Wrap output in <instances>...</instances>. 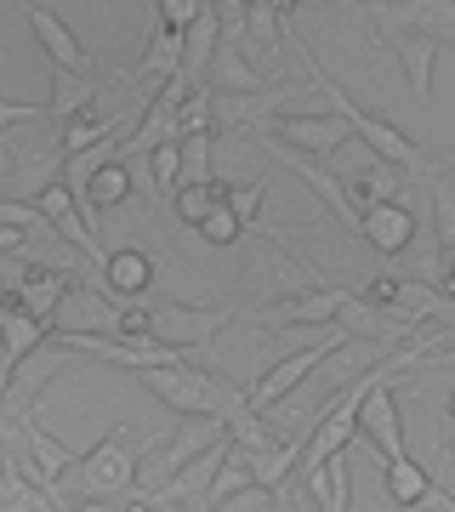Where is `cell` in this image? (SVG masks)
I'll use <instances>...</instances> for the list:
<instances>
[{"mask_svg":"<svg viewBox=\"0 0 455 512\" xmlns=\"http://www.w3.org/2000/svg\"><path fill=\"white\" fill-rule=\"evenodd\" d=\"M86 512H120V507H109V501H86Z\"/></svg>","mask_w":455,"mask_h":512,"instance_id":"39","label":"cell"},{"mask_svg":"<svg viewBox=\"0 0 455 512\" xmlns=\"http://www.w3.org/2000/svg\"><path fill=\"white\" fill-rule=\"evenodd\" d=\"M427 188H433V222H438V256H455V177L438 165L433 177H427Z\"/></svg>","mask_w":455,"mask_h":512,"instance_id":"26","label":"cell"},{"mask_svg":"<svg viewBox=\"0 0 455 512\" xmlns=\"http://www.w3.org/2000/svg\"><path fill=\"white\" fill-rule=\"evenodd\" d=\"M177 74H182V35H177V29H154V40H148V52H143V69H137V80L160 92L165 80H177Z\"/></svg>","mask_w":455,"mask_h":512,"instance_id":"23","label":"cell"},{"mask_svg":"<svg viewBox=\"0 0 455 512\" xmlns=\"http://www.w3.org/2000/svg\"><path fill=\"white\" fill-rule=\"evenodd\" d=\"M273 137L291 143L296 154H342L353 143V131H347L342 114H279L273 120Z\"/></svg>","mask_w":455,"mask_h":512,"instance_id":"8","label":"cell"},{"mask_svg":"<svg viewBox=\"0 0 455 512\" xmlns=\"http://www.w3.org/2000/svg\"><path fill=\"white\" fill-rule=\"evenodd\" d=\"M364 18L387 35H421V40H455V0H382Z\"/></svg>","mask_w":455,"mask_h":512,"instance_id":"5","label":"cell"},{"mask_svg":"<svg viewBox=\"0 0 455 512\" xmlns=\"http://www.w3.org/2000/svg\"><path fill=\"white\" fill-rule=\"evenodd\" d=\"M302 484H308V495L319 501V512H347V501H353V473H347V450H342V456H330L325 467L302 473Z\"/></svg>","mask_w":455,"mask_h":512,"instance_id":"21","label":"cell"},{"mask_svg":"<svg viewBox=\"0 0 455 512\" xmlns=\"http://www.w3.org/2000/svg\"><path fill=\"white\" fill-rule=\"evenodd\" d=\"M313 92L330 103V114H342V120H347V131L364 143V154H376V160L399 165V171H410V177H433V171H438V160L416 143V137H410V131H399L393 120H382V114L359 109V103H353V97H347L342 86L330 80V74L313 69Z\"/></svg>","mask_w":455,"mask_h":512,"instance_id":"1","label":"cell"},{"mask_svg":"<svg viewBox=\"0 0 455 512\" xmlns=\"http://www.w3.org/2000/svg\"><path fill=\"white\" fill-rule=\"evenodd\" d=\"M347 296H353V291H342V285L296 291L291 302H279V308L262 313V325H273V330H319V325H336V313H342Z\"/></svg>","mask_w":455,"mask_h":512,"instance_id":"9","label":"cell"},{"mask_svg":"<svg viewBox=\"0 0 455 512\" xmlns=\"http://www.w3.org/2000/svg\"><path fill=\"white\" fill-rule=\"evenodd\" d=\"M57 512H86V501H63V507H57Z\"/></svg>","mask_w":455,"mask_h":512,"instance_id":"40","label":"cell"},{"mask_svg":"<svg viewBox=\"0 0 455 512\" xmlns=\"http://www.w3.org/2000/svg\"><path fill=\"white\" fill-rule=\"evenodd\" d=\"M0 336H6V359H12V370L29 359V353L46 342V325H40L35 313L12 308V302H0Z\"/></svg>","mask_w":455,"mask_h":512,"instance_id":"24","label":"cell"},{"mask_svg":"<svg viewBox=\"0 0 455 512\" xmlns=\"http://www.w3.org/2000/svg\"><path fill=\"white\" fill-rule=\"evenodd\" d=\"M268 188H273V177H262V183H251V188H228V211L239 217V228L262 217V200H268Z\"/></svg>","mask_w":455,"mask_h":512,"instance_id":"31","label":"cell"},{"mask_svg":"<svg viewBox=\"0 0 455 512\" xmlns=\"http://www.w3.org/2000/svg\"><path fill=\"white\" fill-rule=\"evenodd\" d=\"M393 57L404 69V86L416 103H433V57H438V40H421V35H387Z\"/></svg>","mask_w":455,"mask_h":512,"instance_id":"16","label":"cell"},{"mask_svg":"<svg viewBox=\"0 0 455 512\" xmlns=\"http://www.w3.org/2000/svg\"><path fill=\"white\" fill-rule=\"evenodd\" d=\"M234 308H182V302H160V308H148V342H160V348H200L211 342L217 330H228Z\"/></svg>","mask_w":455,"mask_h":512,"instance_id":"6","label":"cell"},{"mask_svg":"<svg viewBox=\"0 0 455 512\" xmlns=\"http://www.w3.org/2000/svg\"><path fill=\"white\" fill-rule=\"evenodd\" d=\"M29 35L40 40V52H46V63H52V69L91 74V63H97V57L80 46V35H74L69 23L57 18V12H46V6H29Z\"/></svg>","mask_w":455,"mask_h":512,"instance_id":"10","label":"cell"},{"mask_svg":"<svg viewBox=\"0 0 455 512\" xmlns=\"http://www.w3.org/2000/svg\"><path fill=\"white\" fill-rule=\"evenodd\" d=\"M239 234H245V228H239V217L228 211V200H222L217 211H211V217L200 222V239H205V245H234Z\"/></svg>","mask_w":455,"mask_h":512,"instance_id":"32","label":"cell"},{"mask_svg":"<svg viewBox=\"0 0 455 512\" xmlns=\"http://www.w3.org/2000/svg\"><path fill=\"white\" fill-rule=\"evenodd\" d=\"M211 512H273V490H245V495H234V501H222V507H211Z\"/></svg>","mask_w":455,"mask_h":512,"instance_id":"35","label":"cell"},{"mask_svg":"<svg viewBox=\"0 0 455 512\" xmlns=\"http://www.w3.org/2000/svg\"><path fill=\"white\" fill-rule=\"evenodd\" d=\"M427 484H433V473H427V467H416L410 456L387 461V495H393L399 507H416L421 495H427Z\"/></svg>","mask_w":455,"mask_h":512,"instance_id":"28","label":"cell"},{"mask_svg":"<svg viewBox=\"0 0 455 512\" xmlns=\"http://www.w3.org/2000/svg\"><path fill=\"white\" fill-rule=\"evenodd\" d=\"M444 416H450V427H455V393H450V404H444Z\"/></svg>","mask_w":455,"mask_h":512,"instance_id":"41","label":"cell"},{"mask_svg":"<svg viewBox=\"0 0 455 512\" xmlns=\"http://www.w3.org/2000/svg\"><path fill=\"white\" fill-rule=\"evenodd\" d=\"M177 160H182V183H211V177H217V171H211V131L177 137Z\"/></svg>","mask_w":455,"mask_h":512,"instance_id":"29","label":"cell"},{"mask_svg":"<svg viewBox=\"0 0 455 512\" xmlns=\"http://www.w3.org/2000/svg\"><path fill=\"white\" fill-rule=\"evenodd\" d=\"M200 86H211L217 97H234V103H239V97H262V92H268V80L251 69V57L239 52L234 40L217 46V57H211V69H205Z\"/></svg>","mask_w":455,"mask_h":512,"instance_id":"15","label":"cell"},{"mask_svg":"<svg viewBox=\"0 0 455 512\" xmlns=\"http://www.w3.org/2000/svg\"><path fill=\"white\" fill-rule=\"evenodd\" d=\"M256 478H251V467H245V450H234L228 444V461L217 467V478H211V495H205V512L211 507H222V501H234V495H245Z\"/></svg>","mask_w":455,"mask_h":512,"instance_id":"27","label":"cell"},{"mask_svg":"<svg viewBox=\"0 0 455 512\" xmlns=\"http://www.w3.org/2000/svg\"><path fill=\"white\" fill-rule=\"evenodd\" d=\"M222 200H228V183H222V177H211V183H182L177 194H171V211H177V222L200 228Z\"/></svg>","mask_w":455,"mask_h":512,"instance_id":"25","label":"cell"},{"mask_svg":"<svg viewBox=\"0 0 455 512\" xmlns=\"http://www.w3.org/2000/svg\"><path fill=\"white\" fill-rule=\"evenodd\" d=\"M416 507H421V512H455V490H444V484L433 478V484H427V495H421Z\"/></svg>","mask_w":455,"mask_h":512,"instance_id":"36","label":"cell"},{"mask_svg":"<svg viewBox=\"0 0 455 512\" xmlns=\"http://www.w3.org/2000/svg\"><path fill=\"white\" fill-rule=\"evenodd\" d=\"M359 239L382 256L410 251L416 245V211L410 205H359Z\"/></svg>","mask_w":455,"mask_h":512,"instance_id":"11","label":"cell"},{"mask_svg":"<svg viewBox=\"0 0 455 512\" xmlns=\"http://www.w3.org/2000/svg\"><path fill=\"white\" fill-rule=\"evenodd\" d=\"M353 348V336H347L342 325H325L319 330V342H308V348H296V353H285V359H279V365L268 370V376H262V382L251 387V393H245V399H251V410H262V416H268L273 404H285L296 393V387L308 382L313 370L325 365V359H336V353H347Z\"/></svg>","mask_w":455,"mask_h":512,"instance_id":"3","label":"cell"},{"mask_svg":"<svg viewBox=\"0 0 455 512\" xmlns=\"http://www.w3.org/2000/svg\"><path fill=\"white\" fill-rule=\"evenodd\" d=\"M148 177H154V188H160L165 200L177 194V183H182V160H177V143H160L154 154H148Z\"/></svg>","mask_w":455,"mask_h":512,"instance_id":"30","label":"cell"},{"mask_svg":"<svg viewBox=\"0 0 455 512\" xmlns=\"http://www.w3.org/2000/svg\"><path fill=\"white\" fill-rule=\"evenodd\" d=\"M103 103L97 97V80L91 74H69V69H52V97H46V120H74V114H91Z\"/></svg>","mask_w":455,"mask_h":512,"instance_id":"19","label":"cell"},{"mask_svg":"<svg viewBox=\"0 0 455 512\" xmlns=\"http://www.w3.org/2000/svg\"><path fill=\"white\" fill-rule=\"evenodd\" d=\"M29 205H35L40 217H46V228H57V234L69 239L74 251H91V256H97V234L86 228L80 205H74V194H69L63 183H57V177H52V183H40V194H35Z\"/></svg>","mask_w":455,"mask_h":512,"instance_id":"14","label":"cell"},{"mask_svg":"<svg viewBox=\"0 0 455 512\" xmlns=\"http://www.w3.org/2000/svg\"><path fill=\"white\" fill-rule=\"evenodd\" d=\"M336 325L353 336V342H382V348H393V342H404V336H416V325L410 319H399L393 308H370V302H359V296H347L342 313H336Z\"/></svg>","mask_w":455,"mask_h":512,"instance_id":"13","label":"cell"},{"mask_svg":"<svg viewBox=\"0 0 455 512\" xmlns=\"http://www.w3.org/2000/svg\"><path fill=\"white\" fill-rule=\"evenodd\" d=\"M421 365H450V370H455V348H433L427 359H421Z\"/></svg>","mask_w":455,"mask_h":512,"instance_id":"38","label":"cell"},{"mask_svg":"<svg viewBox=\"0 0 455 512\" xmlns=\"http://www.w3.org/2000/svg\"><path fill=\"white\" fill-rule=\"evenodd\" d=\"M370 6H382V0H370Z\"/></svg>","mask_w":455,"mask_h":512,"instance_id":"42","label":"cell"},{"mask_svg":"<svg viewBox=\"0 0 455 512\" xmlns=\"http://www.w3.org/2000/svg\"><path fill=\"white\" fill-rule=\"evenodd\" d=\"M302 444L308 439H279L273 450H245V467H251L256 490H279V484L302 467Z\"/></svg>","mask_w":455,"mask_h":512,"instance_id":"20","label":"cell"},{"mask_svg":"<svg viewBox=\"0 0 455 512\" xmlns=\"http://www.w3.org/2000/svg\"><path fill=\"white\" fill-rule=\"evenodd\" d=\"M12 376H18V370H12V359H6V336H0V404H6V387H12Z\"/></svg>","mask_w":455,"mask_h":512,"instance_id":"37","label":"cell"},{"mask_svg":"<svg viewBox=\"0 0 455 512\" xmlns=\"http://www.w3.org/2000/svg\"><path fill=\"white\" fill-rule=\"evenodd\" d=\"M217 427H222V439L234 444V450H273V444H279V433L268 427V416H262V410H251V399H245L239 387H222Z\"/></svg>","mask_w":455,"mask_h":512,"instance_id":"12","label":"cell"},{"mask_svg":"<svg viewBox=\"0 0 455 512\" xmlns=\"http://www.w3.org/2000/svg\"><path fill=\"white\" fill-rule=\"evenodd\" d=\"M359 194L370 205H410L416 200V177L399 171V165H387V160H370L359 177Z\"/></svg>","mask_w":455,"mask_h":512,"instance_id":"22","label":"cell"},{"mask_svg":"<svg viewBox=\"0 0 455 512\" xmlns=\"http://www.w3.org/2000/svg\"><path fill=\"white\" fill-rule=\"evenodd\" d=\"M205 6H211V0H154V12H160V29H188V23L200 18Z\"/></svg>","mask_w":455,"mask_h":512,"instance_id":"33","label":"cell"},{"mask_svg":"<svg viewBox=\"0 0 455 512\" xmlns=\"http://www.w3.org/2000/svg\"><path fill=\"white\" fill-rule=\"evenodd\" d=\"M148 285H154V262H148V251L126 245V251H109V256H103V291L137 302Z\"/></svg>","mask_w":455,"mask_h":512,"instance_id":"17","label":"cell"},{"mask_svg":"<svg viewBox=\"0 0 455 512\" xmlns=\"http://www.w3.org/2000/svg\"><path fill=\"white\" fill-rule=\"evenodd\" d=\"M359 439L376 444L382 450V461H399L410 456V439H404V421H399V393H393V382L370 387L359 404Z\"/></svg>","mask_w":455,"mask_h":512,"instance_id":"7","label":"cell"},{"mask_svg":"<svg viewBox=\"0 0 455 512\" xmlns=\"http://www.w3.org/2000/svg\"><path fill=\"white\" fill-rule=\"evenodd\" d=\"M217 46H222V18H217V6H205L200 18L182 29V74H188L194 86L205 80V69H211Z\"/></svg>","mask_w":455,"mask_h":512,"instance_id":"18","label":"cell"},{"mask_svg":"<svg viewBox=\"0 0 455 512\" xmlns=\"http://www.w3.org/2000/svg\"><path fill=\"white\" fill-rule=\"evenodd\" d=\"M69 484L63 490H74L80 501H120V495H131V484H137V456H131V433L126 427H109V439L91 444L86 456L69 467Z\"/></svg>","mask_w":455,"mask_h":512,"instance_id":"2","label":"cell"},{"mask_svg":"<svg viewBox=\"0 0 455 512\" xmlns=\"http://www.w3.org/2000/svg\"><path fill=\"white\" fill-rule=\"evenodd\" d=\"M29 120H46V103H6V97H0V131L29 126Z\"/></svg>","mask_w":455,"mask_h":512,"instance_id":"34","label":"cell"},{"mask_svg":"<svg viewBox=\"0 0 455 512\" xmlns=\"http://www.w3.org/2000/svg\"><path fill=\"white\" fill-rule=\"evenodd\" d=\"M137 382H143L160 404H171L177 416H205V421H217V416H222V387H228V382H217L211 370H194V365H154V370H143Z\"/></svg>","mask_w":455,"mask_h":512,"instance_id":"4","label":"cell"}]
</instances>
